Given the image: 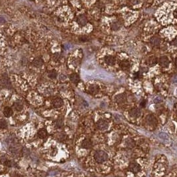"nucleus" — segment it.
I'll list each match as a JSON object with an SVG mask.
<instances>
[{
    "label": "nucleus",
    "mask_w": 177,
    "mask_h": 177,
    "mask_svg": "<svg viewBox=\"0 0 177 177\" xmlns=\"http://www.w3.org/2000/svg\"><path fill=\"white\" fill-rule=\"evenodd\" d=\"M94 157L97 163H103L108 159V155L105 151L98 150L95 152Z\"/></svg>",
    "instance_id": "1"
},
{
    "label": "nucleus",
    "mask_w": 177,
    "mask_h": 177,
    "mask_svg": "<svg viewBox=\"0 0 177 177\" xmlns=\"http://www.w3.org/2000/svg\"><path fill=\"white\" fill-rule=\"evenodd\" d=\"M14 106L15 108V109L18 110L19 111H20L23 109V105L20 102H17V103H15Z\"/></svg>",
    "instance_id": "22"
},
{
    "label": "nucleus",
    "mask_w": 177,
    "mask_h": 177,
    "mask_svg": "<svg viewBox=\"0 0 177 177\" xmlns=\"http://www.w3.org/2000/svg\"><path fill=\"white\" fill-rule=\"evenodd\" d=\"M105 61L106 62V63H107L109 65H113L115 63V59L114 58V57L111 56V55H107L105 58Z\"/></svg>",
    "instance_id": "12"
},
{
    "label": "nucleus",
    "mask_w": 177,
    "mask_h": 177,
    "mask_svg": "<svg viewBox=\"0 0 177 177\" xmlns=\"http://www.w3.org/2000/svg\"><path fill=\"white\" fill-rule=\"evenodd\" d=\"M146 121L149 125H151V126H155L157 124V120H156V117L153 116L152 115H148L146 118Z\"/></svg>",
    "instance_id": "2"
},
{
    "label": "nucleus",
    "mask_w": 177,
    "mask_h": 177,
    "mask_svg": "<svg viewBox=\"0 0 177 177\" xmlns=\"http://www.w3.org/2000/svg\"><path fill=\"white\" fill-rule=\"evenodd\" d=\"M159 137H160V138H162V139H163V140H165V141H167V140H168V139H169V137H168L167 134H165V133H160Z\"/></svg>",
    "instance_id": "26"
},
{
    "label": "nucleus",
    "mask_w": 177,
    "mask_h": 177,
    "mask_svg": "<svg viewBox=\"0 0 177 177\" xmlns=\"http://www.w3.org/2000/svg\"><path fill=\"white\" fill-rule=\"evenodd\" d=\"M79 39H80L81 41H85L87 40V37L86 36H83V37H81Z\"/></svg>",
    "instance_id": "33"
},
{
    "label": "nucleus",
    "mask_w": 177,
    "mask_h": 177,
    "mask_svg": "<svg viewBox=\"0 0 177 177\" xmlns=\"http://www.w3.org/2000/svg\"><path fill=\"white\" fill-rule=\"evenodd\" d=\"M129 115L132 117H138L141 115V111L138 109L133 108L129 111Z\"/></svg>",
    "instance_id": "7"
},
{
    "label": "nucleus",
    "mask_w": 177,
    "mask_h": 177,
    "mask_svg": "<svg viewBox=\"0 0 177 177\" xmlns=\"http://www.w3.org/2000/svg\"><path fill=\"white\" fill-rule=\"evenodd\" d=\"M70 79L71 81L73 83H77L79 80H80V78H79V76L77 73H73V74L71 75L70 76Z\"/></svg>",
    "instance_id": "14"
},
{
    "label": "nucleus",
    "mask_w": 177,
    "mask_h": 177,
    "mask_svg": "<svg viewBox=\"0 0 177 177\" xmlns=\"http://www.w3.org/2000/svg\"><path fill=\"white\" fill-rule=\"evenodd\" d=\"M150 43H152L153 45L157 46V45H159L160 43V39L157 37H153L152 38L150 39Z\"/></svg>",
    "instance_id": "17"
},
{
    "label": "nucleus",
    "mask_w": 177,
    "mask_h": 177,
    "mask_svg": "<svg viewBox=\"0 0 177 177\" xmlns=\"http://www.w3.org/2000/svg\"><path fill=\"white\" fill-rule=\"evenodd\" d=\"M148 63L150 65H152L155 64L156 63V58H155V57H150V58H149Z\"/></svg>",
    "instance_id": "25"
},
{
    "label": "nucleus",
    "mask_w": 177,
    "mask_h": 177,
    "mask_svg": "<svg viewBox=\"0 0 177 177\" xmlns=\"http://www.w3.org/2000/svg\"><path fill=\"white\" fill-rule=\"evenodd\" d=\"M81 146L83 149H90V148L92 146V142H91V140L87 139H87H85L82 142Z\"/></svg>",
    "instance_id": "8"
},
{
    "label": "nucleus",
    "mask_w": 177,
    "mask_h": 177,
    "mask_svg": "<svg viewBox=\"0 0 177 177\" xmlns=\"http://www.w3.org/2000/svg\"><path fill=\"white\" fill-rule=\"evenodd\" d=\"M175 63H176V65L177 66V59H176V60H175Z\"/></svg>",
    "instance_id": "38"
},
{
    "label": "nucleus",
    "mask_w": 177,
    "mask_h": 177,
    "mask_svg": "<svg viewBox=\"0 0 177 177\" xmlns=\"http://www.w3.org/2000/svg\"><path fill=\"white\" fill-rule=\"evenodd\" d=\"M4 164L7 166V167H11V162L9 160H5V162L4 163Z\"/></svg>",
    "instance_id": "30"
},
{
    "label": "nucleus",
    "mask_w": 177,
    "mask_h": 177,
    "mask_svg": "<svg viewBox=\"0 0 177 177\" xmlns=\"http://www.w3.org/2000/svg\"><path fill=\"white\" fill-rule=\"evenodd\" d=\"M98 91H99V88L96 85H91L89 87V91L91 93H93V94L97 93L98 92Z\"/></svg>",
    "instance_id": "20"
},
{
    "label": "nucleus",
    "mask_w": 177,
    "mask_h": 177,
    "mask_svg": "<svg viewBox=\"0 0 177 177\" xmlns=\"http://www.w3.org/2000/svg\"><path fill=\"white\" fill-rule=\"evenodd\" d=\"M5 19L2 16H0V23H5Z\"/></svg>",
    "instance_id": "34"
},
{
    "label": "nucleus",
    "mask_w": 177,
    "mask_h": 177,
    "mask_svg": "<svg viewBox=\"0 0 177 177\" xmlns=\"http://www.w3.org/2000/svg\"><path fill=\"white\" fill-rule=\"evenodd\" d=\"M33 65L35 67H41L43 65V61L42 59H41L39 57H37L33 61Z\"/></svg>",
    "instance_id": "10"
},
{
    "label": "nucleus",
    "mask_w": 177,
    "mask_h": 177,
    "mask_svg": "<svg viewBox=\"0 0 177 177\" xmlns=\"http://www.w3.org/2000/svg\"><path fill=\"white\" fill-rule=\"evenodd\" d=\"M63 105V101L60 98H57L53 101V105L55 108H59Z\"/></svg>",
    "instance_id": "11"
},
{
    "label": "nucleus",
    "mask_w": 177,
    "mask_h": 177,
    "mask_svg": "<svg viewBox=\"0 0 177 177\" xmlns=\"http://www.w3.org/2000/svg\"><path fill=\"white\" fill-rule=\"evenodd\" d=\"M146 105V101H143L141 103V106H142V107H144V106H145Z\"/></svg>",
    "instance_id": "35"
},
{
    "label": "nucleus",
    "mask_w": 177,
    "mask_h": 177,
    "mask_svg": "<svg viewBox=\"0 0 177 177\" xmlns=\"http://www.w3.org/2000/svg\"><path fill=\"white\" fill-rule=\"evenodd\" d=\"M131 1L133 4H137L140 3V1H141V0H131Z\"/></svg>",
    "instance_id": "31"
},
{
    "label": "nucleus",
    "mask_w": 177,
    "mask_h": 177,
    "mask_svg": "<svg viewBox=\"0 0 177 177\" xmlns=\"http://www.w3.org/2000/svg\"><path fill=\"white\" fill-rule=\"evenodd\" d=\"M77 21L79 25H80L81 26H85L87 23V18H86L85 15H79L77 18Z\"/></svg>",
    "instance_id": "5"
},
{
    "label": "nucleus",
    "mask_w": 177,
    "mask_h": 177,
    "mask_svg": "<svg viewBox=\"0 0 177 177\" xmlns=\"http://www.w3.org/2000/svg\"><path fill=\"white\" fill-rule=\"evenodd\" d=\"M129 168H130V170L131 172H133V173H138V172H140V170H141V166L138 164V163H131L129 165Z\"/></svg>",
    "instance_id": "3"
},
{
    "label": "nucleus",
    "mask_w": 177,
    "mask_h": 177,
    "mask_svg": "<svg viewBox=\"0 0 177 177\" xmlns=\"http://www.w3.org/2000/svg\"><path fill=\"white\" fill-rule=\"evenodd\" d=\"M160 65L163 67H167L169 65V60L167 57H162L160 58L159 60Z\"/></svg>",
    "instance_id": "6"
},
{
    "label": "nucleus",
    "mask_w": 177,
    "mask_h": 177,
    "mask_svg": "<svg viewBox=\"0 0 177 177\" xmlns=\"http://www.w3.org/2000/svg\"><path fill=\"white\" fill-rule=\"evenodd\" d=\"M120 66H121L123 68L128 67V66H129V63H128V62L122 61V62H121V63H120Z\"/></svg>",
    "instance_id": "27"
},
{
    "label": "nucleus",
    "mask_w": 177,
    "mask_h": 177,
    "mask_svg": "<svg viewBox=\"0 0 177 177\" xmlns=\"http://www.w3.org/2000/svg\"><path fill=\"white\" fill-rule=\"evenodd\" d=\"M13 177H23L22 175L21 174H15L13 176Z\"/></svg>",
    "instance_id": "36"
},
{
    "label": "nucleus",
    "mask_w": 177,
    "mask_h": 177,
    "mask_svg": "<svg viewBox=\"0 0 177 177\" xmlns=\"http://www.w3.org/2000/svg\"><path fill=\"white\" fill-rule=\"evenodd\" d=\"M173 81L174 82V83H177V75L174 76L173 77Z\"/></svg>",
    "instance_id": "37"
},
{
    "label": "nucleus",
    "mask_w": 177,
    "mask_h": 177,
    "mask_svg": "<svg viewBox=\"0 0 177 177\" xmlns=\"http://www.w3.org/2000/svg\"><path fill=\"white\" fill-rule=\"evenodd\" d=\"M125 143H126V145L128 147H130V148H132V147L135 146V141H134L133 139H131V138H127V139L126 140Z\"/></svg>",
    "instance_id": "18"
},
{
    "label": "nucleus",
    "mask_w": 177,
    "mask_h": 177,
    "mask_svg": "<svg viewBox=\"0 0 177 177\" xmlns=\"http://www.w3.org/2000/svg\"><path fill=\"white\" fill-rule=\"evenodd\" d=\"M47 136V132L45 129L42 128L38 131V137L40 138H44Z\"/></svg>",
    "instance_id": "16"
},
{
    "label": "nucleus",
    "mask_w": 177,
    "mask_h": 177,
    "mask_svg": "<svg viewBox=\"0 0 177 177\" xmlns=\"http://www.w3.org/2000/svg\"><path fill=\"white\" fill-rule=\"evenodd\" d=\"M120 28V26H119V24L117 23V22H115L113 23L112 25H111V29L113 30V31H117Z\"/></svg>",
    "instance_id": "24"
},
{
    "label": "nucleus",
    "mask_w": 177,
    "mask_h": 177,
    "mask_svg": "<svg viewBox=\"0 0 177 177\" xmlns=\"http://www.w3.org/2000/svg\"><path fill=\"white\" fill-rule=\"evenodd\" d=\"M1 83H2V85L5 87H10L11 83L8 78L7 77V76H4L3 77V78L1 79Z\"/></svg>",
    "instance_id": "15"
},
{
    "label": "nucleus",
    "mask_w": 177,
    "mask_h": 177,
    "mask_svg": "<svg viewBox=\"0 0 177 177\" xmlns=\"http://www.w3.org/2000/svg\"><path fill=\"white\" fill-rule=\"evenodd\" d=\"M163 101V99L161 97H156V99H155V102L156 103H160L161 101Z\"/></svg>",
    "instance_id": "28"
},
{
    "label": "nucleus",
    "mask_w": 177,
    "mask_h": 177,
    "mask_svg": "<svg viewBox=\"0 0 177 177\" xmlns=\"http://www.w3.org/2000/svg\"><path fill=\"white\" fill-rule=\"evenodd\" d=\"M57 137H59V138L60 140H63L64 138H65V135L63 134V133H59V134H57Z\"/></svg>",
    "instance_id": "29"
},
{
    "label": "nucleus",
    "mask_w": 177,
    "mask_h": 177,
    "mask_svg": "<svg viewBox=\"0 0 177 177\" xmlns=\"http://www.w3.org/2000/svg\"></svg>",
    "instance_id": "39"
},
{
    "label": "nucleus",
    "mask_w": 177,
    "mask_h": 177,
    "mask_svg": "<svg viewBox=\"0 0 177 177\" xmlns=\"http://www.w3.org/2000/svg\"><path fill=\"white\" fill-rule=\"evenodd\" d=\"M7 127V123L6 120L4 119H0V128H6Z\"/></svg>",
    "instance_id": "21"
},
{
    "label": "nucleus",
    "mask_w": 177,
    "mask_h": 177,
    "mask_svg": "<svg viewBox=\"0 0 177 177\" xmlns=\"http://www.w3.org/2000/svg\"><path fill=\"white\" fill-rule=\"evenodd\" d=\"M48 77L51 79L56 78V77H57V73H56V71H54V70L49 71V73H48Z\"/></svg>",
    "instance_id": "23"
},
{
    "label": "nucleus",
    "mask_w": 177,
    "mask_h": 177,
    "mask_svg": "<svg viewBox=\"0 0 177 177\" xmlns=\"http://www.w3.org/2000/svg\"><path fill=\"white\" fill-rule=\"evenodd\" d=\"M65 79H66V77H65V75H60L61 81H65Z\"/></svg>",
    "instance_id": "32"
},
{
    "label": "nucleus",
    "mask_w": 177,
    "mask_h": 177,
    "mask_svg": "<svg viewBox=\"0 0 177 177\" xmlns=\"http://www.w3.org/2000/svg\"><path fill=\"white\" fill-rule=\"evenodd\" d=\"M13 112L10 107L7 106L4 109V115H5V117H10L13 115Z\"/></svg>",
    "instance_id": "13"
},
{
    "label": "nucleus",
    "mask_w": 177,
    "mask_h": 177,
    "mask_svg": "<svg viewBox=\"0 0 177 177\" xmlns=\"http://www.w3.org/2000/svg\"><path fill=\"white\" fill-rule=\"evenodd\" d=\"M127 100V97H126V95L124 93H122V94H119L116 97V101L119 104H122V103H124Z\"/></svg>",
    "instance_id": "9"
},
{
    "label": "nucleus",
    "mask_w": 177,
    "mask_h": 177,
    "mask_svg": "<svg viewBox=\"0 0 177 177\" xmlns=\"http://www.w3.org/2000/svg\"><path fill=\"white\" fill-rule=\"evenodd\" d=\"M63 124V119H62L61 118L58 119L55 121V127L56 128L62 127Z\"/></svg>",
    "instance_id": "19"
},
{
    "label": "nucleus",
    "mask_w": 177,
    "mask_h": 177,
    "mask_svg": "<svg viewBox=\"0 0 177 177\" xmlns=\"http://www.w3.org/2000/svg\"><path fill=\"white\" fill-rule=\"evenodd\" d=\"M97 127L99 128L100 130H106L109 127L108 123L104 120H99L97 122Z\"/></svg>",
    "instance_id": "4"
}]
</instances>
